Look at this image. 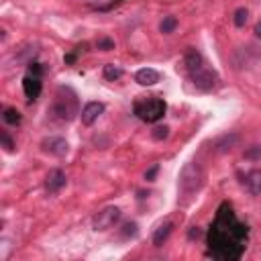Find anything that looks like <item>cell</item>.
<instances>
[{"label": "cell", "mask_w": 261, "mask_h": 261, "mask_svg": "<svg viewBox=\"0 0 261 261\" xmlns=\"http://www.w3.org/2000/svg\"><path fill=\"white\" fill-rule=\"evenodd\" d=\"M118 220H120V208H118V206H106V208H102V210L94 216L92 226H94V230H108V228H112Z\"/></svg>", "instance_id": "obj_5"}, {"label": "cell", "mask_w": 261, "mask_h": 261, "mask_svg": "<svg viewBox=\"0 0 261 261\" xmlns=\"http://www.w3.org/2000/svg\"><path fill=\"white\" fill-rule=\"evenodd\" d=\"M29 73H33V75H39V77H41V73H43V67H41L39 63H33V65L29 67Z\"/></svg>", "instance_id": "obj_25"}, {"label": "cell", "mask_w": 261, "mask_h": 261, "mask_svg": "<svg viewBox=\"0 0 261 261\" xmlns=\"http://www.w3.org/2000/svg\"><path fill=\"white\" fill-rule=\"evenodd\" d=\"M0 141H2V147H4L8 153H10V151H14V143H12V139L8 137V133H6V130H2V133H0Z\"/></svg>", "instance_id": "obj_21"}, {"label": "cell", "mask_w": 261, "mask_h": 261, "mask_svg": "<svg viewBox=\"0 0 261 261\" xmlns=\"http://www.w3.org/2000/svg\"><path fill=\"white\" fill-rule=\"evenodd\" d=\"M151 137L155 139V141H163V139H167L169 137V126H155L153 130H151Z\"/></svg>", "instance_id": "obj_19"}, {"label": "cell", "mask_w": 261, "mask_h": 261, "mask_svg": "<svg viewBox=\"0 0 261 261\" xmlns=\"http://www.w3.org/2000/svg\"><path fill=\"white\" fill-rule=\"evenodd\" d=\"M157 171H159V165H153V167L145 173V179H147V181H153V179H155V175H157Z\"/></svg>", "instance_id": "obj_24"}, {"label": "cell", "mask_w": 261, "mask_h": 261, "mask_svg": "<svg viewBox=\"0 0 261 261\" xmlns=\"http://www.w3.org/2000/svg\"><path fill=\"white\" fill-rule=\"evenodd\" d=\"M245 243H247V226L237 220L228 204H222L208 232L210 255L224 261L239 259L245 251Z\"/></svg>", "instance_id": "obj_1"}, {"label": "cell", "mask_w": 261, "mask_h": 261, "mask_svg": "<svg viewBox=\"0 0 261 261\" xmlns=\"http://www.w3.org/2000/svg\"><path fill=\"white\" fill-rule=\"evenodd\" d=\"M259 153H261V149H259V147H255V149H251L249 153H245V157H257Z\"/></svg>", "instance_id": "obj_26"}, {"label": "cell", "mask_w": 261, "mask_h": 261, "mask_svg": "<svg viewBox=\"0 0 261 261\" xmlns=\"http://www.w3.org/2000/svg\"><path fill=\"white\" fill-rule=\"evenodd\" d=\"M77 114V98L71 90H59L51 108H49V116L53 120H61V122H69L73 116Z\"/></svg>", "instance_id": "obj_3"}, {"label": "cell", "mask_w": 261, "mask_h": 261, "mask_svg": "<svg viewBox=\"0 0 261 261\" xmlns=\"http://www.w3.org/2000/svg\"><path fill=\"white\" fill-rule=\"evenodd\" d=\"M175 27H177V18H175V16H165V18L161 20V24H159V31H161L163 35H169V33L175 31Z\"/></svg>", "instance_id": "obj_16"}, {"label": "cell", "mask_w": 261, "mask_h": 261, "mask_svg": "<svg viewBox=\"0 0 261 261\" xmlns=\"http://www.w3.org/2000/svg\"><path fill=\"white\" fill-rule=\"evenodd\" d=\"M98 49L110 51V49H114V41H112V39H100V41H98Z\"/></svg>", "instance_id": "obj_23"}, {"label": "cell", "mask_w": 261, "mask_h": 261, "mask_svg": "<svg viewBox=\"0 0 261 261\" xmlns=\"http://www.w3.org/2000/svg\"><path fill=\"white\" fill-rule=\"evenodd\" d=\"M184 65H186L188 71H194V69L202 67V65H204V59H202L200 51L194 49V47H190V49L186 51V55H184Z\"/></svg>", "instance_id": "obj_13"}, {"label": "cell", "mask_w": 261, "mask_h": 261, "mask_svg": "<svg viewBox=\"0 0 261 261\" xmlns=\"http://www.w3.org/2000/svg\"><path fill=\"white\" fill-rule=\"evenodd\" d=\"M247 14H249L247 8H237V10H234V18H232L234 24H237V27H245V22H247Z\"/></svg>", "instance_id": "obj_20"}, {"label": "cell", "mask_w": 261, "mask_h": 261, "mask_svg": "<svg viewBox=\"0 0 261 261\" xmlns=\"http://www.w3.org/2000/svg\"><path fill=\"white\" fill-rule=\"evenodd\" d=\"M4 122L8 124H18L20 122V112L16 108H4V114H2Z\"/></svg>", "instance_id": "obj_17"}, {"label": "cell", "mask_w": 261, "mask_h": 261, "mask_svg": "<svg viewBox=\"0 0 261 261\" xmlns=\"http://www.w3.org/2000/svg\"><path fill=\"white\" fill-rule=\"evenodd\" d=\"M171 230H173V222H171V220L161 222V224L155 228V232H153V245H155V247H161V245L169 239Z\"/></svg>", "instance_id": "obj_12"}, {"label": "cell", "mask_w": 261, "mask_h": 261, "mask_svg": "<svg viewBox=\"0 0 261 261\" xmlns=\"http://www.w3.org/2000/svg\"><path fill=\"white\" fill-rule=\"evenodd\" d=\"M41 149L49 155H55V157H63L67 155L69 151V143L63 139V137H47L41 141Z\"/></svg>", "instance_id": "obj_7"}, {"label": "cell", "mask_w": 261, "mask_h": 261, "mask_svg": "<svg viewBox=\"0 0 261 261\" xmlns=\"http://www.w3.org/2000/svg\"><path fill=\"white\" fill-rule=\"evenodd\" d=\"M245 186L253 196H259L261 194V169H251L245 175Z\"/></svg>", "instance_id": "obj_14"}, {"label": "cell", "mask_w": 261, "mask_h": 261, "mask_svg": "<svg viewBox=\"0 0 261 261\" xmlns=\"http://www.w3.org/2000/svg\"><path fill=\"white\" fill-rule=\"evenodd\" d=\"M41 88H43V84H41V77H39V75H33V73H27V75H24V80H22V90H24V96H27L29 100H37L39 94H41Z\"/></svg>", "instance_id": "obj_8"}, {"label": "cell", "mask_w": 261, "mask_h": 261, "mask_svg": "<svg viewBox=\"0 0 261 261\" xmlns=\"http://www.w3.org/2000/svg\"><path fill=\"white\" fill-rule=\"evenodd\" d=\"M190 77H192V84H194L198 90H204V92L212 90V88L216 86V82H218L216 71H212V69L206 67V65H202V67L190 71Z\"/></svg>", "instance_id": "obj_6"}, {"label": "cell", "mask_w": 261, "mask_h": 261, "mask_svg": "<svg viewBox=\"0 0 261 261\" xmlns=\"http://www.w3.org/2000/svg\"><path fill=\"white\" fill-rule=\"evenodd\" d=\"M65 173L61 171V169H53V171H49V175H47V181H45V188H47V192L49 194H55V192H59L63 186H65Z\"/></svg>", "instance_id": "obj_11"}, {"label": "cell", "mask_w": 261, "mask_h": 261, "mask_svg": "<svg viewBox=\"0 0 261 261\" xmlns=\"http://www.w3.org/2000/svg\"><path fill=\"white\" fill-rule=\"evenodd\" d=\"M122 75V69L120 67H116V65H112V63H108V65H104V77L106 80H118Z\"/></svg>", "instance_id": "obj_18"}, {"label": "cell", "mask_w": 261, "mask_h": 261, "mask_svg": "<svg viewBox=\"0 0 261 261\" xmlns=\"http://www.w3.org/2000/svg\"><path fill=\"white\" fill-rule=\"evenodd\" d=\"M202 184H204V171H202L200 163H196V161L186 163L181 167L179 179H177V192H179V196L186 198V200H190L202 188Z\"/></svg>", "instance_id": "obj_2"}, {"label": "cell", "mask_w": 261, "mask_h": 261, "mask_svg": "<svg viewBox=\"0 0 261 261\" xmlns=\"http://www.w3.org/2000/svg\"><path fill=\"white\" fill-rule=\"evenodd\" d=\"M135 114L145 122H157L165 114V102L157 96L135 102Z\"/></svg>", "instance_id": "obj_4"}, {"label": "cell", "mask_w": 261, "mask_h": 261, "mask_svg": "<svg viewBox=\"0 0 261 261\" xmlns=\"http://www.w3.org/2000/svg\"><path fill=\"white\" fill-rule=\"evenodd\" d=\"M104 112V104L102 102H88L84 108H82V122L86 124V126H90V124H94L96 120H98V116Z\"/></svg>", "instance_id": "obj_9"}, {"label": "cell", "mask_w": 261, "mask_h": 261, "mask_svg": "<svg viewBox=\"0 0 261 261\" xmlns=\"http://www.w3.org/2000/svg\"><path fill=\"white\" fill-rule=\"evenodd\" d=\"M237 143H239V135H237V133H228V135H224V137H220V139L216 141L214 151H216V153H226V151H230Z\"/></svg>", "instance_id": "obj_15"}, {"label": "cell", "mask_w": 261, "mask_h": 261, "mask_svg": "<svg viewBox=\"0 0 261 261\" xmlns=\"http://www.w3.org/2000/svg\"><path fill=\"white\" fill-rule=\"evenodd\" d=\"M135 234H137V224L135 222H126L122 226V237L128 239V237H135Z\"/></svg>", "instance_id": "obj_22"}, {"label": "cell", "mask_w": 261, "mask_h": 261, "mask_svg": "<svg viewBox=\"0 0 261 261\" xmlns=\"http://www.w3.org/2000/svg\"><path fill=\"white\" fill-rule=\"evenodd\" d=\"M159 71L157 69H153V67H143V69H139L137 73H135V82L139 84V86H155L157 82H159Z\"/></svg>", "instance_id": "obj_10"}, {"label": "cell", "mask_w": 261, "mask_h": 261, "mask_svg": "<svg viewBox=\"0 0 261 261\" xmlns=\"http://www.w3.org/2000/svg\"><path fill=\"white\" fill-rule=\"evenodd\" d=\"M255 35L261 37V22H257V27H255Z\"/></svg>", "instance_id": "obj_27"}]
</instances>
